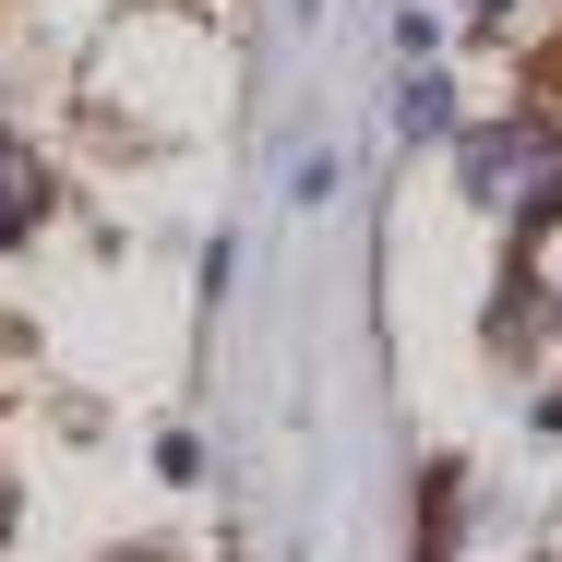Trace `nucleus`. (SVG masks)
Wrapping results in <instances>:
<instances>
[{"instance_id": "f257e3e1", "label": "nucleus", "mask_w": 562, "mask_h": 562, "mask_svg": "<svg viewBox=\"0 0 562 562\" xmlns=\"http://www.w3.org/2000/svg\"><path fill=\"white\" fill-rule=\"evenodd\" d=\"M454 180H467V204L503 227H551L562 216V120L515 109V120H479V132H454Z\"/></svg>"}, {"instance_id": "f03ea898", "label": "nucleus", "mask_w": 562, "mask_h": 562, "mask_svg": "<svg viewBox=\"0 0 562 562\" xmlns=\"http://www.w3.org/2000/svg\"><path fill=\"white\" fill-rule=\"evenodd\" d=\"M395 132H407V144H443V132H454V85L431 72V60H407V85H395Z\"/></svg>"}, {"instance_id": "7ed1b4c3", "label": "nucleus", "mask_w": 562, "mask_h": 562, "mask_svg": "<svg viewBox=\"0 0 562 562\" xmlns=\"http://www.w3.org/2000/svg\"><path fill=\"white\" fill-rule=\"evenodd\" d=\"M36 216H48V168H36V156L0 132V239H24Z\"/></svg>"}, {"instance_id": "20e7f679", "label": "nucleus", "mask_w": 562, "mask_h": 562, "mask_svg": "<svg viewBox=\"0 0 562 562\" xmlns=\"http://www.w3.org/2000/svg\"><path fill=\"white\" fill-rule=\"evenodd\" d=\"M454 12H467V24H503V12H515V0H454Z\"/></svg>"}, {"instance_id": "39448f33", "label": "nucleus", "mask_w": 562, "mask_h": 562, "mask_svg": "<svg viewBox=\"0 0 562 562\" xmlns=\"http://www.w3.org/2000/svg\"><path fill=\"white\" fill-rule=\"evenodd\" d=\"M132 562H144V551H132Z\"/></svg>"}]
</instances>
